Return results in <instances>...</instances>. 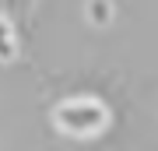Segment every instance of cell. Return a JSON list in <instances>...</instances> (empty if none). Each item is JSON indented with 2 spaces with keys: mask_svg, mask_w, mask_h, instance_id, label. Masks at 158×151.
Here are the masks:
<instances>
[{
  "mask_svg": "<svg viewBox=\"0 0 158 151\" xmlns=\"http://www.w3.org/2000/svg\"><path fill=\"white\" fill-rule=\"evenodd\" d=\"M85 11H88V21L91 25H109V21H113V0H88Z\"/></svg>",
  "mask_w": 158,
  "mask_h": 151,
  "instance_id": "2",
  "label": "cell"
},
{
  "mask_svg": "<svg viewBox=\"0 0 158 151\" xmlns=\"http://www.w3.org/2000/svg\"><path fill=\"white\" fill-rule=\"evenodd\" d=\"M109 120H113L109 106L95 95H74L53 106V123L70 137H95L109 127Z\"/></svg>",
  "mask_w": 158,
  "mask_h": 151,
  "instance_id": "1",
  "label": "cell"
},
{
  "mask_svg": "<svg viewBox=\"0 0 158 151\" xmlns=\"http://www.w3.org/2000/svg\"><path fill=\"white\" fill-rule=\"evenodd\" d=\"M0 32H4V53H0V60L11 63L18 56V42H14V28H11V21H7V14H4V21H0Z\"/></svg>",
  "mask_w": 158,
  "mask_h": 151,
  "instance_id": "3",
  "label": "cell"
},
{
  "mask_svg": "<svg viewBox=\"0 0 158 151\" xmlns=\"http://www.w3.org/2000/svg\"><path fill=\"white\" fill-rule=\"evenodd\" d=\"M21 4H28V0H4V14H7V11H18Z\"/></svg>",
  "mask_w": 158,
  "mask_h": 151,
  "instance_id": "4",
  "label": "cell"
}]
</instances>
